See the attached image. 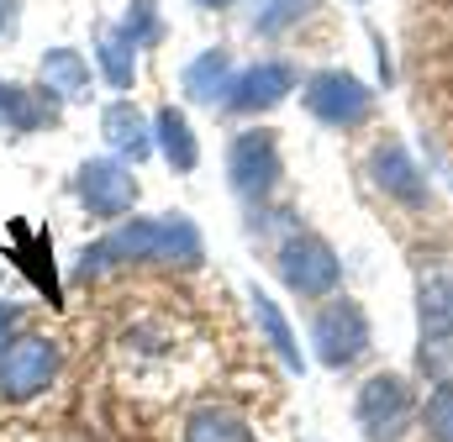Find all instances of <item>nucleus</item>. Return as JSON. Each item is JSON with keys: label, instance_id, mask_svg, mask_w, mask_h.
<instances>
[{"label": "nucleus", "instance_id": "f257e3e1", "mask_svg": "<svg viewBox=\"0 0 453 442\" xmlns=\"http://www.w3.org/2000/svg\"><path fill=\"white\" fill-rule=\"evenodd\" d=\"M201 232L190 217H148L116 226L106 242L85 253V274H101L111 263H201Z\"/></svg>", "mask_w": 453, "mask_h": 442}, {"label": "nucleus", "instance_id": "f03ea898", "mask_svg": "<svg viewBox=\"0 0 453 442\" xmlns=\"http://www.w3.org/2000/svg\"><path fill=\"white\" fill-rule=\"evenodd\" d=\"M353 416L364 427L369 442H401L411 416H417V400H411V385L401 374H369L358 400H353Z\"/></svg>", "mask_w": 453, "mask_h": 442}, {"label": "nucleus", "instance_id": "7ed1b4c3", "mask_svg": "<svg viewBox=\"0 0 453 442\" xmlns=\"http://www.w3.org/2000/svg\"><path fill=\"white\" fill-rule=\"evenodd\" d=\"M369 342H374V332H369V316H364L358 301H327L317 311V322H311V347H317V358L327 369L358 363L369 353Z\"/></svg>", "mask_w": 453, "mask_h": 442}, {"label": "nucleus", "instance_id": "20e7f679", "mask_svg": "<svg viewBox=\"0 0 453 442\" xmlns=\"http://www.w3.org/2000/svg\"><path fill=\"white\" fill-rule=\"evenodd\" d=\"M280 279H285L296 295L317 301V295H333V290H338L342 263H338V253H333L327 237H317V232H296V237L280 248Z\"/></svg>", "mask_w": 453, "mask_h": 442}, {"label": "nucleus", "instance_id": "39448f33", "mask_svg": "<svg viewBox=\"0 0 453 442\" xmlns=\"http://www.w3.org/2000/svg\"><path fill=\"white\" fill-rule=\"evenodd\" d=\"M306 110L322 121V126H358V121H369V110H374V90L364 85V80H353L348 69H322V74H311L306 80Z\"/></svg>", "mask_w": 453, "mask_h": 442}, {"label": "nucleus", "instance_id": "423d86ee", "mask_svg": "<svg viewBox=\"0 0 453 442\" xmlns=\"http://www.w3.org/2000/svg\"><path fill=\"white\" fill-rule=\"evenodd\" d=\"M226 174H232V190L242 201L274 195V185H280V142H274V132H264V126L237 132L232 148H226Z\"/></svg>", "mask_w": 453, "mask_h": 442}, {"label": "nucleus", "instance_id": "0eeeda50", "mask_svg": "<svg viewBox=\"0 0 453 442\" xmlns=\"http://www.w3.org/2000/svg\"><path fill=\"white\" fill-rule=\"evenodd\" d=\"M53 374H58V347L48 337H21L0 353V395H11V400L48 390Z\"/></svg>", "mask_w": 453, "mask_h": 442}, {"label": "nucleus", "instance_id": "6e6552de", "mask_svg": "<svg viewBox=\"0 0 453 442\" xmlns=\"http://www.w3.org/2000/svg\"><path fill=\"white\" fill-rule=\"evenodd\" d=\"M369 179H374L390 201H401V206H427V179H422V169H417V158L406 153L401 137H385V142L369 153Z\"/></svg>", "mask_w": 453, "mask_h": 442}, {"label": "nucleus", "instance_id": "1a4fd4ad", "mask_svg": "<svg viewBox=\"0 0 453 442\" xmlns=\"http://www.w3.org/2000/svg\"><path fill=\"white\" fill-rule=\"evenodd\" d=\"M80 201L90 206V217H101V221L127 217L137 206V179L116 158H96V164L80 169Z\"/></svg>", "mask_w": 453, "mask_h": 442}, {"label": "nucleus", "instance_id": "9d476101", "mask_svg": "<svg viewBox=\"0 0 453 442\" xmlns=\"http://www.w3.org/2000/svg\"><path fill=\"white\" fill-rule=\"evenodd\" d=\"M290 90H296V69H290L285 58H264V64L232 74V85H226V106L232 110H269V106H280Z\"/></svg>", "mask_w": 453, "mask_h": 442}, {"label": "nucleus", "instance_id": "9b49d317", "mask_svg": "<svg viewBox=\"0 0 453 442\" xmlns=\"http://www.w3.org/2000/svg\"><path fill=\"white\" fill-rule=\"evenodd\" d=\"M417 327H422V342H449L453 337V269L422 274V285H417Z\"/></svg>", "mask_w": 453, "mask_h": 442}, {"label": "nucleus", "instance_id": "f8f14e48", "mask_svg": "<svg viewBox=\"0 0 453 442\" xmlns=\"http://www.w3.org/2000/svg\"><path fill=\"white\" fill-rule=\"evenodd\" d=\"M101 132H106L111 153L132 158V164H142V158L153 153V132H148L142 110L132 106V101H116V106H106V116H101Z\"/></svg>", "mask_w": 453, "mask_h": 442}, {"label": "nucleus", "instance_id": "ddd939ff", "mask_svg": "<svg viewBox=\"0 0 453 442\" xmlns=\"http://www.w3.org/2000/svg\"><path fill=\"white\" fill-rule=\"evenodd\" d=\"M226 85H232V53L226 48H211V53L185 64V95L190 101L217 106V101H226Z\"/></svg>", "mask_w": 453, "mask_h": 442}, {"label": "nucleus", "instance_id": "4468645a", "mask_svg": "<svg viewBox=\"0 0 453 442\" xmlns=\"http://www.w3.org/2000/svg\"><path fill=\"white\" fill-rule=\"evenodd\" d=\"M153 137H158L164 158H169L180 174H190V169L201 164V148H196V137H190V121H185L174 106H164L158 116H153Z\"/></svg>", "mask_w": 453, "mask_h": 442}, {"label": "nucleus", "instance_id": "2eb2a0df", "mask_svg": "<svg viewBox=\"0 0 453 442\" xmlns=\"http://www.w3.org/2000/svg\"><path fill=\"white\" fill-rule=\"evenodd\" d=\"M253 316H258V332L269 337V347L280 353V363L301 374V369H306V358H301V342H296V332H290V322H285V311H280V306H274L264 290H253Z\"/></svg>", "mask_w": 453, "mask_h": 442}, {"label": "nucleus", "instance_id": "dca6fc26", "mask_svg": "<svg viewBox=\"0 0 453 442\" xmlns=\"http://www.w3.org/2000/svg\"><path fill=\"white\" fill-rule=\"evenodd\" d=\"M42 80H48V95H64V101H80L90 90V64L74 53V48H53L42 58Z\"/></svg>", "mask_w": 453, "mask_h": 442}, {"label": "nucleus", "instance_id": "f3484780", "mask_svg": "<svg viewBox=\"0 0 453 442\" xmlns=\"http://www.w3.org/2000/svg\"><path fill=\"white\" fill-rule=\"evenodd\" d=\"M185 442H253V432L242 416H232L222 406H206L185 422Z\"/></svg>", "mask_w": 453, "mask_h": 442}, {"label": "nucleus", "instance_id": "a211bd4d", "mask_svg": "<svg viewBox=\"0 0 453 442\" xmlns=\"http://www.w3.org/2000/svg\"><path fill=\"white\" fill-rule=\"evenodd\" d=\"M0 116H5L16 132H32V126H48L58 110L48 106V101H32V95L16 90V85H0Z\"/></svg>", "mask_w": 453, "mask_h": 442}, {"label": "nucleus", "instance_id": "6ab92c4d", "mask_svg": "<svg viewBox=\"0 0 453 442\" xmlns=\"http://www.w3.org/2000/svg\"><path fill=\"white\" fill-rule=\"evenodd\" d=\"M311 5H317V0H258V5H253V32H258V37H280V32H290Z\"/></svg>", "mask_w": 453, "mask_h": 442}, {"label": "nucleus", "instance_id": "aec40b11", "mask_svg": "<svg viewBox=\"0 0 453 442\" xmlns=\"http://www.w3.org/2000/svg\"><path fill=\"white\" fill-rule=\"evenodd\" d=\"M137 48L121 37V32H106L101 37V69H106V80H111V90H132V80H137V58H132Z\"/></svg>", "mask_w": 453, "mask_h": 442}, {"label": "nucleus", "instance_id": "412c9836", "mask_svg": "<svg viewBox=\"0 0 453 442\" xmlns=\"http://www.w3.org/2000/svg\"><path fill=\"white\" fill-rule=\"evenodd\" d=\"M422 427H427L433 442H453V379L433 385V395L422 406Z\"/></svg>", "mask_w": 453, "mask_h": 442}, {"label": "nucleus", "instance_id": "4be33fe9", "mask_svg": "<svg viewBox=\"0 0 453 442\" xmlns=\"http://www.w3.org/2000/svg\"><path fill=\"white\" fill-rule=\"evenodd\" d=\"M116 32H121L132 48L158 42V32H164V27H158V0H132V5H127V21H121Z\"/></svg>", "mask_w": 453, "mask_h": 442}, {"label": "nucleus", "instance_id": "5701e85b", "mask_svg": "<svg viewBox=\"0 0 453 442\" xmlns=\"http://www.w3.org/2000/svg\"><path fill=\"white\" fill-rule=\"evenodd\" d=\"M11 332H16V306H0V353L11 342Z\"/></svg>", "mask_w": 453, "mask_h": 442}, {"label": "nucleus", "instance_id": "b1692460", "mask_svg": "<svg viewBox=\"0 0 453 442\" xmlns=\"http://www.w3.org/2000/svg\"><path fill=\"white\" fill-rule=\"evenodd\" d=\"M11 11H16V0H0V32L11 27Z\"/></svg>", "mask_w": 453, "mask_h": 442}, {"label": "nucleus", "instance_id": "393cba45", "mask_svg": "<svg viewBox=\"0 0 453 442\" xmlns=\"http://www.w3.org/2000/svg\"><path fill=\"white\" fill-rule=\"evenodd\" d=\"M196 5H232V0H196Z\"/></svg>", "mask_w": 453, "mask_h": 442}]
</instances>
